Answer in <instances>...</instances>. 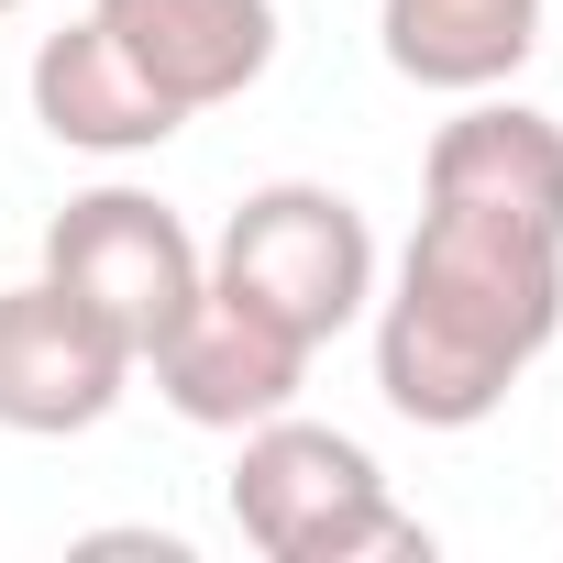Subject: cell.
<instances>
[{
    "label": "cell",
    "mask_w": 563,
    "mask_h": 563,
    "mask_svg": "<svg viewBox=\"0 0 563 563\" xmlns=\"http://www.w3.org/2000/svg\"><path fill=\"white\" fill-rule=\"evenodd\" d=\"M563 332V232L420 199V232L376 288V387L420 431H475Z\"/></svg>",
    "instance_id": "6da1fadb"
},
{
    "label": "cell",
    "mask_w": 563,
    "mask_h": 563,
    "mask_svg": "<svg viewBox=\"0 0 563 563\" xmlns=\"http://www.w3.org/2000/svg\"><path fill=\"white\" fill-rule=\"evenodd\" d=\"M232 442H243L232 453V530L265 563H431V530L387 497V475L354 431L276 409Z\"/></svg>",
    "instance_id": "7a4b0ae2"
},
{
    "label": "cell",
    "mask_w": 563,
    "mask_h": 563,
    "mask_svg": "<svg viewBox=\"0 0 563 563\" xmlns=\"http://www.w3.org/2000/svg\"><path fill=\"white\" fill-rule=\"evenodd\" d=\"M210 276L321 354V343H343L376 310V232H365V210L343 188L276 177V188H243V210L210 243Z\"/></svg>",
    "instance_id": "3957f363"
},
{
    "label": "cell",
    "mask_w": 563,
    "mask_h": 563,
    "mask_svg": "<svg viewBox=\"0 0 563 563\" xmlns=\"http://www.w3.org/2000/svg\"><path fill=\"white\" fill-rule=\"evenodd\" d=\"M45 276H56L67 299H89L133 343V365H144L188 321V299L210 288V243L155 188H89V199H67L45 221Z\"/></svg>",
    "instance_id": "277c9868"
},
{
    "label": "cell",
    "mask_w": 563,
    "mask_h": 563,
    "mask_svg": "<svg viewBox=\"0 0 563 563\" xmlns=\"http://www.w3.org/2000/svg\"><path fill=\"white\" fill-rule=\"evenodd\" d=\"M122 387H133V343L89 299H67L45 265L23 288H0V431H23V442L100 431Z\"/></svg>",
    "instance_id": "5b68a950"
},
{
    "label": "cell",
    "mask_w": 563,
    "mask_h": 563,
    "mask_svg": "<svg viewBox=\"0 0 563 563\" xmlns=\"http://www.w3.org/2000/svg\"><path fill=\"white\" fill-rule=\"evenodd\" d=\"M144 365H155V398H166L188 431H254V420H276V409H299V387H310V343H299L288 321H265L254 299H232L221 276L188 299V321H177Z\"/></svg>",
    "instance_id": "8992f818"
},
{
    "label": "cell",
    "mask_w": 563,
    "mask_h": 563,
    "mask_svg": "<svg viewBox=\"0 0 563 563\" xmlns=\"http://www.w3.org/2000/svg\"><path fill=\"white\" fill-rule=\"evenodd\" d=\"M23 100H34V122L67 144V155H155V144H177L188 133V111L111 45V23L89 12V23H67V34H45L34 45V67H23Z\"/></svg>",
    "instance_id": "52a82bcc"
},
{
    "label": "cell",
    "mask_w": 563,
    "mask_h": 563,
    "mask_svg": "<svg viewBox=\"0 0 563 563\" xmlns=\"http://www.w3.org/2000/svg\"><path fill=\"white\" fill-rule=\"evenodd\" d=\"M111 45L199 122L276 67V0H89Z\"/></svg>",
    "instance_id": "ba28073f"
},
{
    "label": "cell",
    "mask_w": 563,
    "mask_h": 563,
    "mask_svg": "<svg viewBox=\"0 0 563 563\" xmlns=\"http://www.w3.org/2000/svg\"><path fill=\"white\" fill-rule=\"evenodd\" d=\"M420 199H464V210H508V221L563 232V122L530 111V100L475 89V100L431 133Z\"/></svg>",
    "instance_id": "9c48e42d"
},
{
    "label": "cell",
    "mask_w": 563,
    "mask_h": 563,
    "mask_svg": "<svg viewBox=\"0 0 563 563\" xmlns=\"http://www.w3.org/2000/svg\"><path fill=\"white\" fill-rule=\"evenodd\" d=\"M376 45L409 89L475 100L541 56V0H376Z\"/></svg>",
    "instance_id": "30bf717a"
},
{
    "label": "cell",
    "mask_w": 563,
    "mask_h": 563,
    "mask_svg": "<svg viewBox=\"0 0 563 563\" xmlns=\"http://www.w3.org/2000/svg\"><path fill=\"white\" fill-rule=\"evenodd\" d=\"M12 12H23V0H0V23H12Z\"/></svg>",
    "instance_id": "8fae6325"
}]
</instances>
